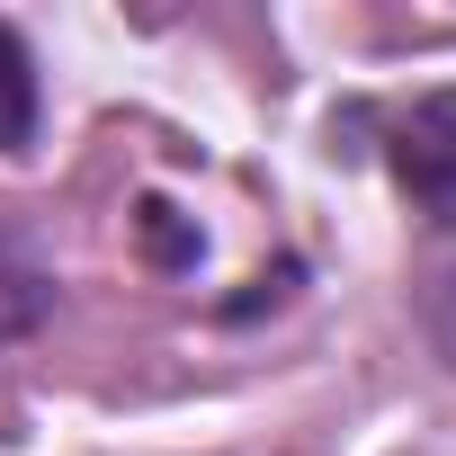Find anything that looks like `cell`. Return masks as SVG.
Here are the masks:
<instances>
[{
	"instance_id": "cell-1",
	"label": "cell",
	"mask_w": 456,
	"mask_h": 456,
	"mask_svg": "<svg viewBox=\"0 0 456 456\" xmlns=\"http://www.w3.org/2000/svg\"><path fill=\"white\" fill-rule=\"evenodd\" d=\"M385 152H394V179L411 188V206H429V215L456 224V90L411 99V108L394 117Z\"/></svg>"
},
{
	"instance_id": "cell-2",
	"label": "cell",
	"mask_w": 456,
	"mask_h": 456,
	"mask_svg": "<svg viewBox=\"0 0 456 456\" xmlns=\"http://www.w3.org/2000/svg\"><path fill=\"white\" fill-rule=\"evenodd\" d=\"M37 134V72H28V45L0 28V152H19Z\"/></svg>"
}]
</instances>
